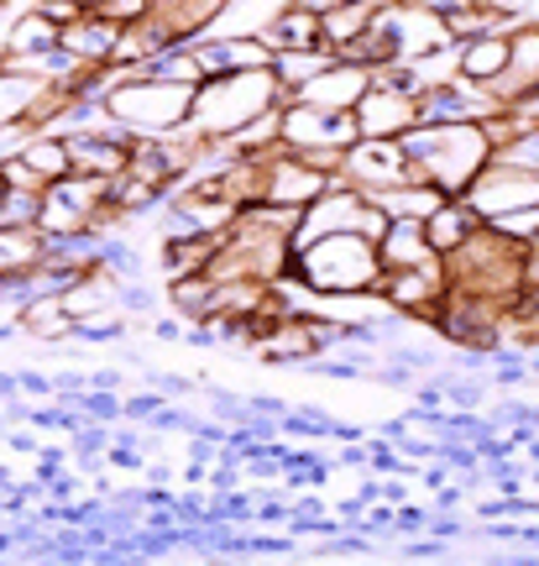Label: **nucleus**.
Returning a JSON list of instances; mask_svg holds the SVG:
<instances>
[{
    "label": "nucleus",
    "mask_w": 539,
    "mask_h": 566,
    "mask_svg": "<svg viewBox=\"0 0 539 566\" xmlns=\"http://www.w3.org/2000/svg\"><path fill=\"white\" fill-rule=\"evenodd\" d=\"M399 147L409 158V179L435 184L440 195H461L493 153L482 137V122H414L399 137Z\"/></svg>",
    "instance_id": "obj_1"
},
{
    "label": "nucleus",
    "mask_w": 539,
    "mask_h": 566,
    "mask_svg": "<svg viewBox=\"0 0 539 566\" xmlns=\"http://www.w3.org/2000/svg\"><path fill=\"white\" fill-rule=\"evenodd\" d=\"M288 105L283 84L273 80V69H236V74H210L194 84V101H189V132L204 142L231 137L236 126L257 122L262 111Z\"/></svg>",
    "instance_id": "obj_2"
},
{
    "label": "nucleus",
    "mask_w": 539,
    "mask_h": 566,
    "mask_svg": "<svg viewBox=\"0 0 539 566\" xmlns=\"http://www.w3.org/2000/svg\"><path fill=\"white\" fill-rule=\"evenodd\" d=\"M378 242L361 231L315 237V242L294 247V263H288V279L304 283L309 294H367L378 289Z\"/></svg>",
    "instance_id": "obj_3"
},
{
    "label": "nucleus",
    "mask_w": 539,
    "mask_h": 566,
    "mask_svg": "<svg viewBox=\"0 0 539 566\" xmlns=\"http://www.w3.org/2000/svg\"><path fill=\"white\" fill-rule=\"evenodd\" d=\"M189 101H194V84L158 80V74H141V69H126L101 95L105 116L126 137H168V132L189 126Z\"/></svg>",
    "instance_id": "obj_4"
},
{
    "label": "nucleus",
    "mask_w": 539,
    "mask_h": 566,
    "mask_svg": "<svg viewBox=\"0 0 539 566\" xmlns=\"http://www.w3.org/2000/svg\"><path fill=\"white\" fill-rule=\"evenodd\" d=\"M357 142V122L351 111H320V105H304V101H288L278 105V147L309 158L315 168H336V158Z\"/></svg>",
    "instance_id": "obj_5"
},
{
    "label": "nucleus",
    "mask_w": 539,
    "mask_h": 566,
    "mask_svg": "<svg viewBox=\"0 0 539 566\" xmlns=\"http://www.w3.org/2000/svg\"><path fill=\"white\" fill-rule=\"evenodd\" d=\"M105 189L110 179L89 174H63L42 189L38 200V237H80V231H105Z\"/></svg>",
    "instance_id": "obj_6"
},
{
    "label": "nucleus",
    "mask_w": 539,
    "mask_h": 566,
    "mask_svg": "<svg viewBox=\"0 0 539 566\" xmlns=\"http://www.w3.org/2000/svg\"><path fill=\"white\" fill-rule=\"evenodd\" d=\"M461 200L472 205L477 221H498L503 210H524V205H539V174H524V168H508V163H482L477 174L466 179Z\"/></svg>",
    "instance_id": "obj_7"
},
{
    "label": "nucleus",
    "mask_w": 539,
    "mask_h": 566,
    "mask_svg": "<svg viewBox=\"0 0 539 566\" xmlns=\"http://www.w3.org/2000/svg\"><path fill=\"white\" fill-rule=\"evenodd\" d=\"M330 179L351 184L361 195H378V189H393V184L409 179V158H403L399 142H378V137H357L346 153L336 158Z\"/></svg>",
    "instance_id": "obj_8"
},
{
    "label": "nucleus",
    "mask_w": 539,
    "mask_h": 566,
    "mask_svg": "<svg viewBox=\"0 0 539 566\" xmlns=\"http://www.w3.org/2000/svg\"><path fill=\"white\" fill-rule=\"evenodd\" d=\"M325 184H330V174L315 168L309 158H299V153H288V147H267V153H262V205L304 210Z\"/></svg>",
    "instance_id": "obj_9"
},
{
    "label": "nucleus",
    "mask_w": 539,
    "mask_h": 566,
    "mask_svg": "<svg viewBox=\"0 0 539 566\" xmlns=\"http://www.w3.org/2000/svg\"><path fill=\"white\" fill-rule=\"evenodd\" d=\"M351 122H357V137L399 142L409 126L420 122V95H414V90H399V84L372 80L367 95L351 105Z\"/></svg>",
    "instance_id": "obj_10"
},
{
    "label": "nucleus",
    "mask_w": 539,
    "mask_h": 566,
    "mask_svg": "<svg viewBox=\"0 0 539 566\" xmlns=\"http://www.w3.org/2000/svg\"><path fill=\"white\" fill-rule=\"evenodd\" d=\"M367 84H372V69H361V63H351V59H330L315 80L294 90V101L320 105V111H351V105L367 95Z\"/></svg>",
    "instance_id": "obj_11"
},
{
    "label": "nucleus",
    "mask_w": 539,
    "mask_h": 566,
    "mask_svg": "<svg viewBox=\"0 0 539 566\" xmlns=\"http://www.w3.org/2000/svg\"><path fill=\"white\" fill-rule=\"evenodd\" d=\"M59 137L68 147V168L89 174V179H116L126 168V153H131L126 137H105V132H59Z\"/></svg>",
    "instance_id": "obj_12"
},
{
    "label": "nucleus",
    "mask_w": 539,
    "mask_h": 566,
    "mask_svg": "<svg viewBox=\"0 0 539 566\" xmlns=\"http://www.w3.org/2000/svg\"><path fill=\"white\" fill-rule=\"evenodd\" d=\"M116 21H105L101 11H84V17L63 21L59 27V48L74 63H110V48H116Z\"/></svg>",
    "instance_id": "obj_13"
},
{
    "label": "nucleus",
    "mask_w": 539,
    "mask_h": 566,
    "mask_svg": "<svg viewBox=\"0 0 539 566\" xmlns=\"http://www.w3.org/2000/svg\"><path fill=\"white\" fill-rule=\"evenodd\" d=\"M477 226L482 221L472 216V205L461 200V195H445V200H440L435 210H430V216L420 221V231H424V247H430L435 258H445V252H456V247L466 242Z\"/></svg>",
    "instance_id": "obj_14"
},
{
    "label": "nucleus",
    "mask_w": 539,
    "mask_h": 566,
    "mask_svg": "<svg viewBox=\"0 0 539 566\" xmlns=\"http://www.w3.org/2000/svg\"><path fill=\"white\" fill-rule=\"evenodd\" d=\"M508 63V32H477L456 42V74L472 84H493Z\"/></svg>",
    "instance_id": "obj_15"
},
{
    "label": "nucleus",
    "mask_w": 539,
    "mask_h": 566,
    "mask_svg": "<svg viewBox=\"0 0 539 566\" xmlns=\"http://www.w3.org/2000/svg\"><path fill=\"white\" fill-rule=\"evenodd\" d=\"M372 11H378V0H330L320 17V42L330 53H340L351 38H361L367 27H372Z\"/></svg>",
    "instance_id": "obj_16"
},
{
    "label": "nucleus",
    "mask_w": 539,
    "mask_h": 566,
    "mask_svg": "<svg viewBox=\"0 0 539 566\" xmlns=\"http://www.w3.org/2000/svg\"><path fill=\"white\" fill-rule=\"evenodd\" d=\"M273 53H283V48H320V21H315V11H304V6H283L278 17H267L262 21V32H257Z\"/></svg>",
    "instance_id": "obj_17"
},
{
    "label": "nucleus",
    "mask_w": 539,
    "mask_h": 566,
    "mask_svg": "<svg viewBox=\"0 0 539 566\" xmlns=\"http://www.w3.org/2000/svg\"><path fill=\"white\" fill-rule=\"evenodd\" d=\"M367 200L378 205L388 221H424V216H430V210H435L445 195H440L435 184L403 179V184H393V189H378V195H367Z\"/></svg>",
    "instance_id": "obj_18"
},
{
    "label": "nucleus",
    "mask_w": 539,
    "mask_h": 566,
    "mask_svg": "<svg viewBox=\"0 0 539 566\" xmlns=\"http://www.w3.org/2000/svg\"><path fill=\"white\" fill-rule=\"evenodd\" d=\"M17 321H21V331H32L38 342L74 336V321H68V310H63L59 294H27V300L17 304Z\"/></svg>",
    "instance_id": "obj_19"
},
{
    "label": "nucleus",
    "mask_w": 539,
    "mask_h": 566,
    "mask_svg": "<svg viewBox=\"0 0 539 566\" xmlns=\"http://www.w3.org/2000/svg\"><path fill=\"white\" fill-rule=\"evenodd\" d=\"M424 258H435L430 247H424V231L420 221H388L378 231V263L382 268H414Z\"/></svg>",
    "instance_id": "obj_20"
},
{
    "label": "nucleus",
    "mask_w": 539,
    "mask_h": 566,
    "mask_svg": "<svg viewBox=\"0 0 539 566\" xmlns=\"http://www.w3.org/2000/svg\"><path fill=\"white\" fill-rule=\"evenodd\" d=\"M47 48H59V21H47L38 6L21 11V17L0 32V59H11V53H47Z\"/></svg>",
    "instance_id": "obj_21"
},
{
    "label": "nucleus",
    "mask_w": 539,
    "mask_h": 566,
    "mask_svg": "<svg viewBox=\"0 0 539 566\" xmlns=\"http://www.w3.org/2000/svg\"><path fill=\"white\" fill-rule=\"evenodd\" d=\"M330 59H336V53H330L325 42H320V48H283V53H273V63H267V69H273V80L283 84V95L294 101V90L315 80Z\"/></svg>",
    "instance_id": "obj_22"
},
{
    "label": "nucleus",
    "mask_w": 539,
    "mask_h": 566,
    "mask_svg": "<svg viewBox=\"0 0 539 566\" xmlns=\"http://www.w3.org/2000/svg\"><path fill=\"white\" fill-rule=\"evenodd\" d=\"M42 258V237L32 226H0V283L27 279V268Z\"/></svg>",
    "instance_id": "obj_23"
},
{
    "label": "nucleus",
    "mask_w": 539,
    "mask_h": 566,
    "mask_svg": "<svg viewBox=\"0 0 539 566\" xmlns=\"http://www.w3.org/2000/svg\"><path fill=\"white\" fill-rule=\"evenodd\" d=\"M21 163H27V168H32V174H38L42 184H53V179H63V174H74V168H68V147H63V137L59 132H32V137H27V147H21Z\"/></svg>",
    "instance_id": "obj_24"
},
{
    "label": "nucleus",
    "mask_w": 539,
    "mask_h": 566,
    "mask_svg": "<svg viewBox=\"0 0 539 566\" xmlns=\"http://www.w3.org/2000/svg\"><path fill=\"white\" fill-rule=\"evenodd\" d=\"M210 294H215V279L210 273H179V279H168V304L189 315V321H204L210 315Z\"/></svg>",
    "instance_id": "obj_25"
},
{
    "label": "nucleus",
    "mask_w": 539,
    "mask_h": 566,
    "mask_svg": "<svg viewBox=\"0 0 539 566\" xmlns=\"http://www.w3.org/2000/svg\"><path fill=\"white\" fill-rule=\"evenodd\" d=\"M487 158H493V163H508V168H524V174H539V132H519V137L498 142Z\"/></svg>",
    "instance_id": "obj_26"
},
{
    "label": "nucleus",
    "mask_w": 539,
    "mask_h": 566,
    "mask_svg": "<svg viewBox=\"0 0 539 566\" xmlns=\"http://www.w3.org/2000/svg\"><path fill=\"white\" fill-rule=\"evenodd\" d=\"M493 226L498 237H508V242H539V205H524V210H503L498 221H482Z\"/></svg>",
    "instance_id": "obj_27"
},
{
    "label": "nucleus",
    "mask_w": 539,
    "mask_h": 566,
    "mask_svg": "<svg viewBox=\"0 0 539 566\" xmlns=\"http://www.w3.org/2000/svg\"><path fill=\"white\" fill-rule=\"evenodd\" d=\"M0 200H6V179H0Z\"/></svg>",
    "instance_id": "obj_28"
},
{
    "label": "nucleus",
    "mask_w": 539,
    "mask_h": 566,
    "mask_svg": "<svg viewBox=\"0 0 539 566\" xmlns=\"http://www.w3.org/2000/svg\"><path fill=\"white\" fill-rule=\"evenodd\" d=\"M0 11H6V0H0Z\"/></svg>",
    "instance_id": "obj_29"
}]
</instances>
